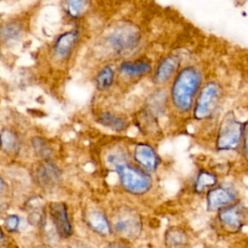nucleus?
<instances>
[{
  "label": "nucleus",
  "instance_id": "18",
  "mask_svg": "<svg viewBox=\"0 0 248 248\" xmlns=\"http://www.w3.org/2000/svg\"><path fill=\"white\" fill-rule=\"evenodd\" d=\"M115 78V72L111 65L104 66L96 76V86L99 90H107L108 89Z\"/></svg>",
  "mask_w": 248,
  "mask_h": 248
},
{
  "label": "nucleus",
  "instance_id": "24",
  "mask_svg": "<svg viewBox=\"0 0 248 248\" xmlns=\"http://www.w3.org/2000/svg\"><path fill=\"white\" fill-rule=\"evenodd\" d=\"M19 225V218L16 215H10L5 219V228L9 232H15Z\"/></svg>",
  "mask_w": 248,
  "mask_h": 248
},
{
  "label": "nucleus",
  "instance_id": "17",
  "mask_svg": "<svg viewBox=\"0 0 248 248\" xmlns=\"http://www.w3.org/2000/svg\"><path fill=\"white\" fill-rule=\"evenodd\" d=\"M98 121L104 127L109 128L116 132L123 131L127 126V122L124 118L109 111L102 112L98 118Z\"/></svg>",
  "mask_w": 248,
  "mask_h": 248
},
{
  "label": "nucleus",
  "instance_id": "25",
  "mask_svg": "<svg viewBox=\"0 0 248 248\" xmlns=\"http://www.w3.org/2000/svg\"><path fill=\"white\" fill-rule=\"evenodd\" d=\"M65 248H93L88 243L82 241V240H73L66 244Z\"/></svg>",
  "mask_w": 248,
  "mask_h": 248
},
{
  "label": "nucleus",
  "instance_id": "26",
  "mask_svg": "<svg viewBox=\"0 0 248 248\" xmlns=\"http://www.w3.org/2000/svg\"><path fill=\"white\" fill-rule=\"evenodd\" d=\"M104 248H130V247L127 246V244H125L124 242L112 241V242H109L108 244H107Z\"/></svg>",
  "mask_w": 248,
  "mask_h": 248
},
{
  "label": "nucleus",
  "instance_id": "2",
  "mask_svg": "<svg viewBox=\"0 0 248 248\" xmlns=\"http://www.w3.org/2000/svg\"><path fill=\"white\" fill-rule=\"evenodd\" d=\"M110 226L121 238L133 240L140 234L142 221L140 213L136 209L124 205L114 209Z\"/></svg>",
  "mask_w": 248,
  "mask_h": 248
},
{
  "label": "nucleus",
  "instance_id": "19",
  "mask_svg": "<svg viewBox=\"0 0 248 248\" xmlns=\"http://www.w3.org/2000/svg\"><path fill=\"white\" fill-rule=\"evenodd\" d=\"M217 182V176L207 170H201L194 184V190L196 193H202L207 188H212Z\"/></svg>",
  "mask_w": 248,
  "mask_h": 248
},
{
  "label": "nucleus",
  "instance_id": "3",
  "mask_svg": "<svg viewBox=\"0 0 248 248\" xmlns=\"http://www.w3.org/2000/svg\"><path fill=\"white\" fill-rule=\"evenodd\" d=\"M115 171L124 190L133 195H143L151 188L150 176L143 170L120 161H113Z\"/></svg>",
  "mask_w": 248,
  "mask_h": 248
},
{
  "label": "nucleus",
  "instance_id": "27",
  "mask_svg": "<svg viewBox=\"0 0 248 248\" xmlns=\"http://www.w3.org/2000/svg\"><path fill=\"white\" fill-rule=\"evenodd\" d=\"M4 189H5V181H4L3 178L0 176V194L3 193Z\"/></svg>",
  "mask_w": 248,
  "mask_h": 248
},
{
  "label": "nucleus",
  "instance_id": "6",
  "mask_svg": "<svg viewBox=\"0 0 248 248\" xmlns=\"http://www.w3.org/2000/svg\"><path fill=\"white\" fill-rule=\"evenodd\" d=\"M140 33L132 24H123L113 28L107 37L108 46L117 53L133 51L140 44Z\"/></svg>",
  "mask_w": 248,
  "mask_h": 248
},
{
  "label": "nucleus",
  "instance_id": "9",
  "mask_svg": "<svg viewBox=\"0 0 248 248\" xmlns=\"http://www.w3.org/2000/svg\"><path fill=\"white\" fill-rule=\"evenodd\" d=\"M235 194L227 186H216L208 190L206 194V208L210 212H218L220 209L233 203Z\"/></svg>",
  "mask_w": 248,
  "mask_h": 248
},
{
  "label": "nucleus",
  "instance_id": "10",
  "mask_svg": "<svg viewBox=\"0 0 248 248\" xmlns=\"http://www.w3.org/2000/svg\"><path fill=\"white\" fill-rule=\"evenodd\" d=\"M36 178L42 187L52 188L60 181L61 170L54 163L45 160L37 167Z\"/></svg>",
  "mask_w": 248,
  "mask_h": 248
},
{
  "label": "nucleus",
  "instance_id": "7",
  "mask_svg": "<svg viewBox=\"0 0 248 248\" xmlns=\"http://www.w3.org/2000/svg\"><path fill=\"white\" fill-rule=\"evenodd\" d=\"M218 220L229 232H237L245 224L246 208L241 203H232L218 211Z\"/></svg>",
  "mask_w": 248,
  "mask_h": 248
},
{
  "label": "nucleus",
  "instance_id": "21",
  "mask_svg": "<svg viewBox=\"0 0 248 248\" xmlns=\"http://www.w3.org/2000/svg\"><path fill=\"white\" fill-rule=\"evenodd\" d=\"M0 144L6 152L16 151L18 147L16 135L9 129H4L0 134Z\"/></svg>",
  "mask_w": 248,
  "mask_h": 248
},
{
  "label": "nucleus",
  "instance_id": "1",
  "mask_svg": "<svg viewBox=\"0 0 248 248\" xmlns=\"http://www.w3.org/2000/svg\"><path fill=\"white\" fill-rule=\"evenodd\" d=\"M202 74L195 66H186L174 76L170 97L172 106L180 112H189L202 87Z\"/></svg>",
  "mask_w": 248,
  "mask_h": 248
},
{
  "label": "nucleus",
  "instance_id": "15",
  "mask_svg": "<svg viewBox=\"0 0 248 248\" xmlns=\"http://www.w3.org/2000/svg\"><path fill=\"white\" fill-rule=\"evenodd\" d=\"M151 67L150 62L147 60L124 61L119 66V73L124 77L134 78L149 73Z\"/></svg>",
  "mask_w": 248,
  "mask_h": 248
},
{
  "label": "nucleus",
  "instance_id": "22",
  "mask_svg": "<svg viewBox=\"0 0 248 248\" xmlns=\"http://www.w3.org/2000/svg\"><path fill=\"white\" fill-rule=\"evenodd\" d=\"M32 143H33V148L38 156H40L41 158H43L45 160H47L49 158L52 151H51V148L48 146V144L46 143V141L44 139L39 138V137L34 138Z\"/></svg>",
  "mask_w": 248,
  "mask_h": 248
},
{
  "label": "nucleus",
  "instance_id": "23",
  "mask_svg": "<svg viewBox=\"0 0 248 248\" xmlns=\"http://www.w3.org/2000/svg\"><path fill=\"white\" fill-rule=\"evenodd\" d=\"M21 33V27L18 23L16 22H10L3 26L1 30V35L5 39H16L17 38Z\"/></svg>",
  "mask_w": 248,
  "mask_h": 248
},
{
  "label": "nucleus",
  "instance_id": "12",
  "mask_svg": "<svg viewBox=\"0 0 248 248\" xmlns=\"http://www.w3.org/2000/svg\"><path fill=\"white\" fill-rule=\"evenodd\" d=\"M78 38V30L66 31L59 35V37L55 40L53 45L54 56L60 60H65L69 58L77 45Z\"/></svg>",
  "mask_w": 248,
  "mask_h": 248
},
{
  "label": "nucleus",
  "instance_id": "14",
  "mask_svg": "<svg viewBox=\"0 0 248 248\" xmlns=\"http://www.w3.org/2000/svg\"><path fill=\"white\" fill-rule=\"evenodd\" d=\"M179 67V58L175 55H169L163 58L157 65L154 73V82L164 84L175 75Z\"/></svg>",
  "mask_w": 248,
  "mask_h": 248
},
{
  "label": "nucleus",
  "instance_id": "29",
  "mask_svg": "<svg viewBox=\"0 0 248 248\" xmlns=\"http://www.w3.org/2000/svg\"><path fill=\"white\" fill-rule=\"evenodd\" d=\"M35 248H47V247H44V246H38V247H35Z\"/></svg>",
  "mask_w": 248,
  "mask_h": 248
},
{
  "label": "nucleus",
  "instance_id": "20",
  "mask_svg": "<svg viewBox=\"0 0 248 248\" xmlns=\"http://www.w3.org/2000/svg\"><path fill=\"white\" fill-rule=\"evenodd\" d=\"M89 6L90 0H65V10L73 18H78L85 14Z\"/></svg>",
  "mask_w": 248,
  "mask_h": 248
},
{
  "label": "nucleus",
  "instance_id": "28",
  "mask_svg": "<svg viewBox=\"0 0 248 248\" xmlns=\"http://www.w3.org/2000/svg\"><path fill=\"white\" fill-rule=\"evenodd\" d=\"M3 238H4V233H3V231L0 228V242L3 240Z\"/></svg>",
  "mask_w": 248,
  "mask_h": 248
},
{
  "label": "nucleus",
  "instance_id": "8",
  "mask_svg": "<svg viewBox=\"0 0 248 248\" xmlns=\"http://www.w3.org/2000/svg\"><path fill=\"white\" fill-rule=\"evenodd\" d=\"M49 215L61 238H68L72 235L73 227L68 213V207L63 202H54L49 204Z\"/></svg>",
  "mask_w": 248,
  "mask_h": 248
},
{
  "label": "nucleus",
  "instance_id": "13",
  "mask_svg": "<svg viewBox=\"0 0 248 248\" xmlns=\"http://www.w3.org/2000/svg\"><path fill=\"white\" fill-rule=\"evenodd\" d=\"M84 222L90 230L102 236H108L112 232L109 220L103 212L97 209L87 211L84 216Z\"/></svg>",
  "mask_w": 248,
  "mask_h": 248
},
{
  "label": "nucleus",
  "instance_id": "16",
  "mask_svg": "<svg viewBox=\"0 0 248 248\" xmlns=\"http://www.w3.org/2000/svg\"><path fill=\"white\" fill-rule=\"evenodd\" d=\"M164 239L168 248H184L188 243L189 237L182 228L171 226L166 231Z\"/></svg>",
  "mask_w": 248,
  "mask_h": 248
},
{
  "label": "nucleus",
  "instance_id": "11",
  "mask_svg": "<svg viewBox=\"0 0 248 248\" xmlns=\"http://www.w3.org/2000/svg\"><path fill=\"white\" fill-rule=\"evenodd\" d=\"M134 159L144 170L154 171L159 166L160 158L155 149L147 143H138L134 149Z\"/></svg>",
  "mask_w": 248,
  "mask_h": 248
},
{
  "label": "nucleus",
  "instance_id": "5",
  "mask_svg": "<svg viewBox=\"0 0 248 248\" xmlns=\"http://www.w3.org/2000/svg\"><path fill=\"white\" fill-rule=\"evenodd\" d=\"M222 95L219 83L210 81L201 87L193 105V116L197 120H203L211 116L216 109Z\"/></svg>",
  "mask_w": 248,
  "mask_h": 248
},
{
  "label": "nucleus",
  "instance_id": "4",
  "mask_svg": "<svg viewBox=\"0 0 248 248\" xmlns=\"http://www.w3.org/2000/svg\"><path fill=\"white\" fill-rule=\"evenodd\" d=\"M246 137V123L239 121L232 112H229L223 119L216 140L219 151L235 150Z\"/></svg>",
  "mask_w": 248,
  "mask_h": 248
}]
</instances>
